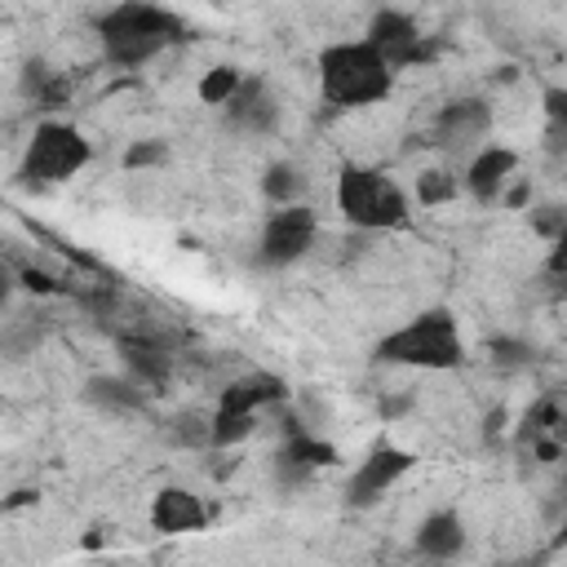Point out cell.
Here are the masks:
<instances>
[{
  "instance_id": "6da1fadb",
  "label": "cell",
  "mask_w": 567,
  "mask_h": 567,
  "mask_svg": "<svg viewBox=\"0 0 567 567\" xmlns=\"http://www.w3.org/2000/svg\"><path fill=\"white\" fill-rule=\"evenodd\" d=\"M182 35H186V22L177 13L159 9V4H142V0H124L97 18L102 53L115 66H142V62L159 58L168 44H177Z\"/></svg>"
},
{
  "instance_id": "7a4b0ae2",
  "label": "cell",
  "mask_w": 567,
  "mask_h": 567,
  "mask_svg": "<svg viewBox=\"0 0 567 567\" xmlns=\"http://www.w3.org/2000/svg\"><path fill=\"white\" fill-rule=\"evenodd\" d=\"M390 84H394V71L368 40H341L319 53V93L341 111L390 97Z\"/></svg>"
},
{
  "instance_id": "3957f363",
  "label": "cell",
  "mask_w": 567,
  "mask_h": 567,
  "mask_svg": "<svg viewBox=\"0 0 567 567\" xmlns=\"http://www.w3.org/2000/svg\"><path fill=\"white\" fill-rule=\"evenodd\" d=\"M377 359L381 363H403V368H430V372H447L465 359V341L456 332L452 310L434 306L421 310L412 323L394 328L390 337L377 341Z\"/></svg>"
},
{
  "instance_id": "277c9868",
  "label": "cell",
  "mask_w": 567,
  "mask_h": 567,
  "mask_svg": "<svg viewBox=\"0 0 567 567\" xmlns=\"http://www.w3.org/2000/svg\"><path fill=\"white\" fill-rule=\"evenodd\" d=\"M337 208L350 226L359 230H390L408 221V195L394 177H385L381 168H363V164H346L337 177Z\"/></svg>"
},
{
  "instance_id": "5b68a950",
  "label": "cell",
  "mask_w": 567,
  "mask_h": 567,
  "mask_svg": "<svg viewBox=\"0 0 567 567\" xmlns=\"http://www.w3.org/2000/svg\"><path fill=\"white\" fill-rule=\"evenodd\" d=\"M89 159H93V146H89V137H84L75 124L44 120V124L31 133L27 151H22L18 177H22L27 186H58V182L75 177Z\"/></svg>"
},
{
  "instance_id": "8992f818",
  "label": "cell",
  "mask_w": 567,
  "mask_h": 567,
  "mask_svg": "<svg viewBox=\"0 0 567 567\" xmlns=\"http://www.w3.org/2000/svg\"><path fill=\"white\" fill-rule=\"evenodd\" d=\"M315 230H319V217L306 208V204H284L266 217L261 226V244H257V266H292L306 257V248L315 244Z\"/></svg>"
},
{
  "instance_id": "52a82bcc",
  "label": "cell",
  "mask_w": 567,
  "mask_h": 567,
  "mask_svg": "<svg viewBox=\"0 0 567 567\" xmlns=\"http://www.w3.org/2000/svg\"><path fill=\"white\" fill-rule=\"evenodd\" d=\"M363 40L385 58V66H390L394 75H399L403 66H416V62H425V58L434 53L430 40L416 31V22H412L408 13H399V9H381V13H372Z\"/></svg>"
},
{
  "instance_id": "ba28073f",
  "label": "cell",
  "mask_w": 567,
  "mask_h": 567,
  "mask_svg": "<svg viewBox=\"0 0 567 567\" xmlns=\"http://www.w3.org/2000/svg\"><path fill=\"white\" fill-rule=\"evenodd\" d=\"M487 128H492V106L483 97H452L430 128V146L447 155H465L487 137Z\"/></svg>"
},
{
  "instance_id": "9c48e42d",
  "label": "cell",
  "mask_w": 567,
  "mask_h": 567,
  "mask_svg": "<svg viewBox=\"0 0 567 567\" xmlns=\"http://www.w3.org/2000/svg\"><path fill=\"white\" fill-rule=\"evenodd\" d=\"M412 465H416V456L403 452V447H394V443L372 447V452L359 461L354 478L346 483V501H350V505H377Z\"/></svg>"
},
{
  "instance_id": "30bf717a",
  "label": "cell",
  "mask_w": 567,
  "mask_h": 567,
  "mask_svg": "<svg viewBox=\"0 0 567 567\" xmlns=\"http://www.w3.org/2000/svg\"><path fill=\"white\" fill-rule=\"evenodd\" d=\"M221 111H226V124L235 133H248V137L275 133V124H279V102L261 75H244L235 84V93L221 102Z\"/></svg>"
},
{
  "instance_id": "8fae6325",
  "label": "cell",
  "mask_w": 567,
  "mask_h": 567,
  "mask_svg": "<svg viewBox=\"0 0 567 567\" xmlns=\"http://www.w3.org/2000/svg\"><path fill=\"white\" fill-rule=\"evenodd\" d=\"M284 425H288V439H284V447H279V456H275V483H279V487H301L315 470L337 465V447H332V443L306 434L292 416H288Z\"/></svg>"
},
{
  "instance_id": "7c38bea8",
  "label": "cell",
  "mask_w": 567,
  "mask_h": 567,
  "mask_svg": "<svg viewBox=\"0 0 567 567\" xmlns=\"http://www.w3.org/2000/svg\"><path fill=\"white\" fill-rule=\"evenodd\" d=\"M514 168H518V155L509 146H483L470 159V168H465V190L478 204H496L501 190H505V182L514 177Z\"/></svg>"
},
{
  "instance_id": "4fadbf2b",
  "label": "cell",
  "mask_w": 567,
  "mask_h": 567,
  "mask_svg": "<svg viewBox=\"0 0 567 567\" xmlns=\"http://www.w3.org/2000/svg\"><path fill=\"white\" fill-rule=\"evenodd\" d=\"M120 354H124V363H128V372H133V381L137 385H146V390H159V385H168V377H173V350H168V341H159V337H120Z\"/></svg>"
},
{
  "instance_id": "5bb4252c",
  "label": "cell",
  "mask_w": 567,
  "mask_h": 567,
  "mask_svg": "<svg viewBox=\"0 0 567 567\" xmlns=\"http://www.w3.org/2000/svg\"><path fill=\"white\" fill-rule=\"evenodd\" d=\"M288 399V385H284V377H275V372H248V377H239V381H230L226 390H221V399H217V408L221 412H261V408H275V403H284Z\"/></svg>"
},
{
  "instance_id": "9a60e30c",
  "label": "cell",
  "mask_w": 567,
  "mask_h": 567,
  "mask_svg": "<svg viewBox=\"0 0 567 567\" xmlns=\"http://www.w3.org/2000/svg\"><path fill=\"white\" fill-rule=\"evenodd\" d=\"M151 523H155V532H164V536L199 532V527L208 523V509H204V501H199L195 492H186V487H164V492L155 496V505H151Z\"/></svg>"
},
{
  "instance_id": "2e32d148",
  "label": "cell",
  "mask_w": 567,
  "mask_h": 567,
  "mask_svg": "<svg viewBox=\"0 0 567 567\" xmlns=\"http://www.w3.org/2000/svg\"><path fill=\"white\" fill-rule=\"evenodd\" d=\"M412 545H416V554H425V558H456V554L465 549V523H461V514H456V509H434V514H425L421 527H416V536H412Z\"/></svg>"
},
{
  "instance_id": "e0dca14e",
  "label": "cell",
  "mask_w": 567,
  "mask_h": 567,
  "mask_svg": "<svg viewBox=\"0 0 567 567\" xmlns=\"http://www.w3.org/2000/svg\"><path fill=\"white\" fill-rule=\"evenodd\" d=\"M84 399L106 408V412H142L146 408V385H137L133 377H89Z\"/></svg>"
},
{
  "instance_id": "ac0fdd59",
  "label": "cell",
  "mask_w": 567,
  "mask_h": 567,
  "mask_svg": "<svg viewBox=\"0 0 567 567\" xmlns=\"http://www.w3.org/2000/svg\"><path fill=\"white\" fill-rule=\"evenodd\" d=\"M44 332H49V315H18V319L0 323V354L4 359H27V354H35Z\"/></svg>"
},
{
  "instance_id": "d6986e66",
  "label": "cell",
  "mask_w": 567,
  "mask_h": 567,
  "mask_svg": "<svg viewBox=\"0 0 567 567\" xmlns=\"http://www.w3.org/2000/svg\"><path fill=\"white\" fill-rule=\"evenodd\" d=\"M164 443L168 447H182V452H208L213 447V416H199V412H177L164 421Z\"/></svg>"
},
{
  "instance_id": "ffe728a7",
  "label": "cell",
  "mask_w": 567,
  "mask_h": 567,
  "mask_svg": "<svg viewBox=\"0 0 567 567\" xmlns=\"http://www.w3.org/2000/svg\"><path fill=\"white\" fill-rule=\"evenodd\" d=\"M22 93H27L35 106H62L66 93H71V84H66L58 71H49L44 62H27V66H22Z\"/></svg>"
},
{
  "instance_id": "44dd1931",
  "label": "cell",
  "mask_w": 567,
  "mask_h": 567,
  "mask_svg": "<svg viewBox=\"0 0 567 567\" xmlns=\"http://www.w3.org/2000/svg\"><path fill=\"white\" fill-rule=\"evenodd\" d=\"M549 430H558V399L554 394H545V399H536L527 412H523V421H518V443H536V439H545Z\"/></svg>"
},
{
  "instance_id": "7402d4cb",
  "label": "cell",
  "mask_w": 567,
  "mask_h": 567,
  "mask_svg": "<svg viewBox=\"0 0 567 567\" xmlns=\"http://www.w3.org/2000/svg\"><path fill=\"white\" fill-rule=\"evenodd\" d=\"M297 190H301V173H297L292 164H270V168L261 173V195H266L275 208L297 204Z\"/></svg>"
},
{
  "instance_id": "603a6c76",
  "label": "cell",
  "mask_w": 567,
  "mask_h": 567,
  "mask_svg": "<svg viewBox=\"0 0 567 567\" xmlns=\"http://www.w3.org/2000/svg\"><path fill=\"white\" fill-rule=\"evenodd\" d=\"M252 430H257V416L252 412H221V408L213 412V447H235Z\"/></svg>"
},
{
  "instance_id": "cb8c5ba5",
  "label": "cell",
  "mask_w": 567,
  "mask_h": 567,
  "mask_svg": "<svg viewBox=\"0 0 567 567\" xmlns=\"http://www.w3.org/2000/svg\"><path fill=\"white\" fill-rule=\"evenodd\" d=\"M416 195H421V204H447V199L461 195V177L447 173V168H430V173H421Z\"/></svg>"
},
{
  "instance_id": "d4e9b609",
  "label": "cell",
  "mask_w": 567,
  "mask_h": 567,
  "mask_svg": "<svg viewBox=\"0 0 567 567\" xmlns=\"http://www.w3.org/2000/svg\"><path fill=\"white\" fill-rule=\"evenodd\" d=\"M492 363L501 368V372H518V368H532V359H536V350L527 346V341H518V337H492Z\"/></svg>"
},
{
  "instance_id": "484cf974",
  "label": "cell",
  "mask_w": 567,
  "mask_h": 567,
  "mask_svg": "<svg viewBox=\"0 0 567 567\" xmlns=\"http://www.w3.org/2000/svg\"><path fill=\"white\" fill-rule=\"evenodd\" d=\"M239 80H244V75H239L235 66H213V71L199 80V102H204V106H221V102L235 93Z\"/></svg>"
},
{
  "instance_id": "4316f807",
  "label": "cell",
  "mask_w": 567,
  "mask_h": 567,
  "mask_svg": "<svg viewBox=\"0 0 567 567\" xmlns=\"http://www.w3.org/2000/svg\"><path fill=\"white\" fill-rule=\"evenodd\" d=\"M159 164H168V142H164V137H142V142H133V146L124 151V168H128V173H137V168H159Z\"/></svg>"
},
{
  "instance_id": "83f0119b",
  "label": "cell",
  "mask_w": 567,
  "mask_h": 567,
  "mask_svg": "<svg viewBox=\"0 0 567 567\" xmlns=\"http://www.w3.org/2000/svg\"><path fill=\"white\" fill-rule=\"evenodd\" d=\"M563 226H567V213H563L558 204H549V208H536V213H532V230H536V235H545V239H554V244L563 239Z\"/></svg>"
},
{
  "instance_id": "f1b7e54d",
  "label": "cell",
  "mask_w": 567,
  "mask_h": 567,
  "mask_svg": "<svg viewBox=\"0 0 567 567\" xmlns=\"http://www.w3.org/2000/svg\"><path fill=\"white\" fill-rule=\"evenodd\" d=\"M18 279H22V288H31V292H40V297H49V292L58 288L44 270H18Z\"/></svg>"
},
{
  "instance_id": "f546056e",
  "label": "cell",
  "mask_w": 567,
  "mask_h": 567,
  "mask_svg": "<svg viewBox=\"0 0 567 567\" xmlns=\"http://www.w3.org/2000/svg\"><path fill=\"white\" fill-rule=\"evenodd\" d=\"M545 106H549V120L554 124H567V93L563 89H549L545 93Z\"/></svg>"
},
{
  "instance_id": "4dcf8cb0",
  "label": "cell",
  "mask_w": 567,
  "mask_h": 567,
  "mask_svg": "<svg viewBox=\"0 0 567 567\" xmlns=\"http://www.w3.org/2000/svg\"><path fill=\"white\" fill-rule=\"evenodd\" d=\"M13 288H18V270H13V266H9L4 257H0V310L9 306V297H13Z\"/></svg>"
},
{
  "instance_id": "1f68e13d",
  "label": "cell",
  "mask_w": 567,
  "mask_h": 567,
  "mask_svg": "<svg viewBox=\"0 0 567 567\" xmlns=\"http://www.w3.org/2000/svg\"><path fill=\"white\" fill-rule=\"evenodd\" d=\"M501 199H505L509 208H523V204H527V182H518V186H509V190H501Z\"/></svg>"
},
{
  "instance_id": "d6a6232c",
  "label": "cell",
  "mask_w": 567,
  "mask_h": 567,
  "mask_svg": "<svg viewBox=\"0 0 567 567\" xmlns=\"http://www.w3.org/2000/svg\"><path fill=\"white\" fill-rule=\"evenodd\" d=\"M408 403H412V399H385V403H381V416H399V412H408Z\"/></svg>"
},
{
  "instance_id": "836d02e7",
  "label": "cell",
  "mask_w": 567,
  "mask_h": 567,
  "mask_svg": "<svg viewBox=\"0 0 567 567\" xmlns=\"http://www.w3.org/2000/svg\"><path fill=\"white\" fill-rule=\"evenodd\" d=\"M501 425H505V412L496 408V412H487V439H496L501 434Z\"/></svg>"
},
{
  "instance_id": "e575fe53",
  "label": "cell",
  "mask_w": 567,
  "mask_h": 567,
  "mask_svg": "<svg viewBox=\"0 0 567 567\" xmlns=\"http://www.w3.org/2000/svg\"><path fill=\"white\" fill-rule=\"evenodd\" d=\"M31 501H35V492H27V487H22V492H13V496L4 501V509H13V505H31Z\"/></svg>"
}]
</instances>
